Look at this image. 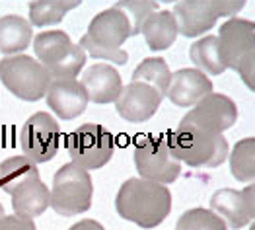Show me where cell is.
<instances>
[{"label": "cell", "instance_id": "44dd1931", "mask_svg": "<svg viewBox=\"0 0 255 230\" xmlns=\"http://www.w3.org/2000/svg\"><path fill=\"white\" fill-rule=\"evenodd\" d=\"M189 57H191L193 64L197 66V70H201L203 74L218 76L226 70V66L220 59L216 35H207V37L193 43L191 49H189Z\"/></svg>", "mask_w": 255, "mask_h": 230}, {"label": "cell", "instance_id": "2e32d148", "mask_svg": "<svg viewBox=\"0 0 255 230\" xmlns=\"http://www.w3.org/2000/svg\"><path fill=\"white\" fill-rule=\"evenodd\" d=\"M80 84L88 96V102L94 104H113L123 92L121 74L107 63L92 64L82 74Z\"/></svg>", "mask_w": 255, "mask_h": 230}, {"label": "cell", "instance_id": "4fadbf2b", "mask_svg": "<svg viewBox=\"0 0 255 230\" xmlns=\"http://www.w3.org/2000/svg\"><path fill=\"white\" fill-rule=\"evenodd\" d=\"M236 119H238V107H236L234 100H230L224 94H214L213 92L195 105L181 119L179 125L220 135L222 131L234 125Z\"/></svg>", "mask_w": 255, "mask_h": 230}, {"label": "cell", "instance_id": "484cf974", "mask_svg": "<svg viewBox=\"0 0 255 230\" xmlns=\"http://www.w3.org/2000/svg\"><path fill=\"white\" fill-rule=\"evenodd\" d=\"M113 8H117L119 12L125 14L128 25H130V37H132V35L140 33V27L146 21V18L152 16L154 12H158V2H128V0H123V2H117Z\"/></svg>", "mask_w": 255, "mask_h": 230}, {"label": "cell", "instance_id": "cb8c5ba5", "mask_svg": "<svg viewBox=\"0 0 255 230\" xmlns=\"http://www.w3.org/2000/svg\"><path fill=\"white\" fill-rule=\"evenodd\" d=\"M230 172L238 182H254L255 178V139L248 137L236 143L230 152Z\"/></svg>", "mask_w": 255, "mask_h": 230}, {"label": "cell", "instance_id": "ffe728a7", "mask_svg": "<svg viewBox=\"0 0 255 230\" xmlns=\"http://www.w3.org/2000/svg\"><path fill=\"white\" fill-rule=\"evenodd\" d=\"M140 33L144 35L146 45L152 51H164L173 45L177 37V25L168 10H158L152 16L146 18V21L140 27Z\"/></svg>", "mask_w": 255, "mask_h": 230}, {"label": "cell", "instance_id": "4316f807", "mask_svg": "<svg viewBox=\"0 0 255 230\" xmlns=\"http://www.w3.org/2000/svg\"><path fill=\"white\" fill-rule=\"evenodd\" d=\"M0 230H35V223L20 215H4L0 219Z\"/></svg>", "mask_w": 255, "mask_h": 230}, {"label": "cell", "instance_id": "f1b7e54d", "mask_svg": "<svg viewBox=\"0 0 255 230\" xmlns=\"http://www.w3.org/2000/svg\"><path fill=\"white\" fill-rule=\"evenodd\" d=\"M4 217V209H2V205H0V219Z\"/></svg>", "mask_w": 255, "mask_h": 230}, {"label": "cell", "instance_id": "5b68a950", "mask_svg": "<svg viewBox=\"0 0 255 230\" xmlns=\"http://www.w3.org/2000/svg\"><path fill=\"white\" fill-rule=\"evenodd\" d=\"M218 51L226 68L240 72L250 90L255 88V23L250 20L232 18L218 29Z\"/></svg>", "mask_w": 255, "mask_h": 230}, {"label": "cell", "instance_id": "30bf717a", "mask_svg": "<svg viewBox=\"0 0 255 230\" xmlns=\"http://www.w3.org/2000/svg\"><path fill=\"white\" fill-rule=\"evenodd\" d=\"M244 8V2H224V0H185L177 2L171 16L177 25V33L185 37H199L201 33L214 27L220 16H234Z\"/></svg>", "mask_w": 255, "mask_h": 230}, {"label": "cell", "instance_id": "d6986e66", "mask_svg": "<svg viewBox=\"0 0 255 230\" xmlns=\"http://www.w3.org/2000/svg\"><path fill=\"white\" fill-rule=\"evenodd\" d=\"M33 39L31 23L21 16H2L0 18V53L12 57L14 53H21Z\"/></svg>", "mask_w": 255, "mask_h": 230}, {"label": "cell", "instance_id": "8992f818", "mask_svg": "<svg viewBox=\"0 0 255 230\" xmlns=\"http://www.w3.org/2000/svg\"><path fill=\"white\" fill-rule=\"evenodd\" d=\"M33 51L51 80L76 78L86 64V53L61 29L43 31L33 39Z\"/></svg>", "mask_w": 255, "mask_h": 230}, {"label": "cell", "instance_id": "277c9868", "mask_svg": "<svg viewBox=\"0 0 255 230\" xmlns=\"http://www.w3.org/2000/svg\"><path fill=\"white\" fill-rule=\"evenodd\" d=\"M166 137L173 156L191 168H216L228 158V143L222 135L177 125Z\"/></svg>", "mask_w": 255, "mask_h": 230}, {"label": "cell", "instance_id": "8fae6325", "mask_svg": "<svg viewBox=\"0 0 255 230\" xmlns=\"http://www.w3.org/2000/svg\"><path fill=\"white\" fill-rule=\"evenodd\" d=\"M115 141L106 127L86 123L66 137V150L74 164L84 170H100L111 160Z\"/></svg>", "mask_w": 255, "mask_h": 230}, {"label": "cell", "instance_id": "52a82bcc", "mask_svg": "<svg viewBox=\"0 0 255 230\" xmlns=\"http://www.w3.org/2000/svg\"><path fill=\"white\" fill-rule=\"evenodd\" d=\"M94 184L90 172L82 166L68 162L59 168L53 178V188L49 191V205L61 217L80 215L92 207Z\"/></svg>", "mask_w": 255, "mask_h": 230}, {"label": "cell", "instance_id": "6da1fadb", "mask_svg": "<svg viewBox=\"0 0 255 230\" xmlns=\"http://www.w3.org/2000/svg\"><path fill=\"white\" fill-rule=\"evenodd\" d=\"M0 189L12 197V209L23 219H35L49 207V189L35 162L25 156H10L0 162Z\"/></svg>", "mask_w": 255, "mask_h": 230}, {"label": "cell", "instance_id": "9a60e30c", "mask_svg": "<svg viewBox=\"0 0 255 230\" xmlns=\"http://www.w3.org/2000/svg\"><path fill=\"white\" fill-rule=\"evenodd\" d=\"M164 96L144 82H130L123 86L121 96L115 102V109L128 123H144L158 111Z\"/></svg>", "mask_w": 255, "mask_h": 230}, {"label": "cell", "instance_id": "83f0119b", "mask_svg": "<svg viewBox=\"0 0 255 230\" xmlns=\"http://www.w3.org/2000/svg\"><path fill=\"white\" fill-rule=\"evenodd\" d=\"M68 230H106L98 221H92V219H84V221H80V223H76V225H72Z\"/></svg>", "mask_w": 255, "mask_h": 230}, {"label": "cell", "instance_id": "7402d4cb", "mask_svg": "<svg viewBox=\"0 0 255 230\" xmlns=\"http://www.w3.org/2000/svg\"><path fill=\"white\" fill-rule=\"evenodd\" d=\"M130 82L148 84V86H152L156 92H160V94L166 98L168 88H170V82H171L170 66H168V63H166L164 59H160V57L144 59L142 63L132 70Z\"/></svg>", "mask_w": 255, "mask_h": 230}, {"label": "cell", "instance_id": "5bb4252c", "mask_svg": "<svg viewBox=\"0 0 255 230\" xmlns=\"http://www.w3.org/2000/svg\"><path fill=\"white\" fill-rule=\"evenodd\" d=\"M211 207L230 229H244L255 217V188L248 186L242 191L218 189L211 197Z\"/></svg>", "mask_w": 255, "mask_h": 230}, {"label": "cell", "instance_id": "603a6c76", "mask_svg": "<svg viewBox=\"0 0 255 230\" xmlns=\"http://www.w3.org/2000/svg\"><path fill=\"white\" fill-rule=\"evenodd\" d=\"M80 2H59V0H37L29 4V23L35 27L55 25L74 10Z\"/></svg>", "mask_w": 255, "mask_h": 230}, {"label": "cell", "instance_id": "9c48e42d", "mask_svg": "<svg viewBox=\"0 0 255 230\" xmlns=\"http://www.w3.org/2000/svg\"><path fill=\"white\" fill-rule=\"evenodd\" d=\"M134 166L142 180L156 184H173L181 174V162L173 156L166 135L140 137L134 145Z\"/></svg>", "mask_w": 255, "mask_h": 230}, {"label": "cell", "instance_id": "7a4b0ae2", "mask_svg": "<svg viewBox=\"0 0 255 230\" xmlns=\"http://www.w3.org/2000/svg\"><path fill=\"white\" fill-rule=\"evenodd\" d=\"M115 209L121 219L142 229H154L170 215L171 193L168 186L142 178H128L117 191Z\"/></svg>", "mask_w": 255, "mask_h": 230}, {"label": "cell", "instance_id": "ba28073f", "mask_svg": "<svg viewBox=\"0 0 255 230\" xmlns=\"http://www.w3.org/2000/svg\"><path fill=\"white\" fill-rule=\"evenodd\" d=\"M0 80L16 98L23 102H37L47 94L51 76L37 59L12 55L0 61Z\"/></svg>", "mask_w": 255, "mask_h": 230}, {"label": "cell", "instance_id": "d4e9b609", "mask_svg": "<svg viewBox=\"0 0 255 230\" xmlns=\"http://www.w3.org/2000/svg\"><path fill=\"white\" fill-rule=\"evenodd\" d=\"M175 230H228V225L209 209H189L177 221Z\"/></svg>", "mask_w": 255, "mask_h": 230}, {"label": "cell", "instance_id": "3957f363", "mask_svg": "<svg viewBox=\"0 0 255 230\" xmlns=\"http://www.w3.org/2000/svg\"><path fill=\"white\" fill-rule=\"evenodd\" d=\"M130 37V25L123 12L109 8L94 16L90 27L80 39L82 51L94 59H106L115 64H125L128 61L123 43Z\"/></svg>", "mask_w": 255, "mask_h": 230}, {"label": "cell", "instance_id": "e0dca14e", "mask_svg": "<svg viewBox=\"0 0 255 230\" xmlns=\"http://www.w3.org/2000/svg\"><path fill=\"white\" fill-rule=\"evenodd\" d=\"M47 105L64 121L78 117L84 113L88 105V96H86L82 84L76 78H64V80H51L47 88Z\"/></svg>", "mask_w": 255, "mask_h": 230}, {"label": "cell", "instance_id": "ac0fdd59", "mask_svg": "<svg viewBox=\"0 0 255 230\" xmlns=\"http://www.w3.org/2000/svg\"><path fill=\"white\" fill-rule=\"evenodd\" d=\"M213 94V82L207 74L197 68H179L171 74L168 98L179 107L197 105L203 98Z\"/></svg>", "mask_w": 255, "mask_h": 230}, {"label": "cell", "instance_id": "7c38bea8", "mask_svg": "<svg viewBox=\"0 0 255 230\" xmlns=\"http://www.w3.org/2000/svg\"><path fill=\"white\" fill-rule=\"evenodd\" d=\"M59 141H61V127L59 121L45 113L37 111L33 113L21 127L20 145L23 156L31 162H49L59 152Z\"/></svg>", "mask_w": 255, "mask_h": 230}]
</instances>
